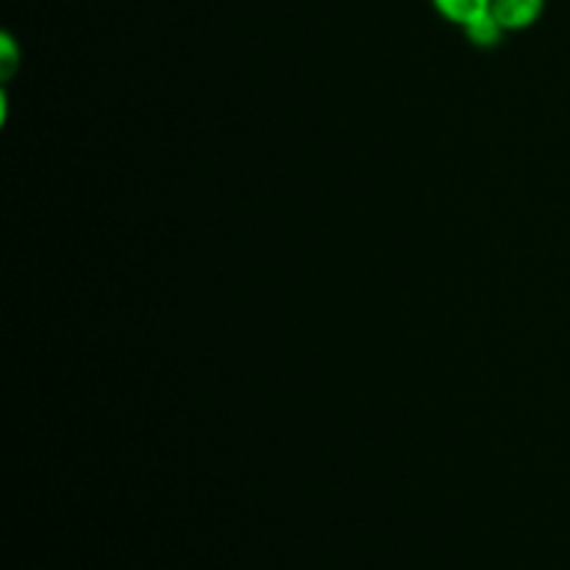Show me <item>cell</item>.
<instances>
[{
	"instance_id": "7a4b0ae2",
	"label": "cell",
	"mask_w": 570,
	"mask_h": 570,
	"mask_svg": "<svg viewBox=\"0 0 570 570\" xmlns=\"http://www.w3.org/2000/svg\"><path fill=\"white\" fill-rule=\"evenodd\" d=\"M432 3L445 20L465 28L468 22H473L476 17H482L484 11H490V3H493V0H432Z\"/></svg>"
},
{
	"instance_id": "6da1fadb",
	"label": "cell",
	"mask_w": 570,
	"mask_h": 570,
	"mask_svg": "<svg viewBox=\"0 0 570 570\" xmlns=\"http://www.w3.org/2000/svg\"><path fill=\"white\" fill-rule=\"evenodd\" d=\"M546 9V0H493L490 11L504 26V31H523L534 26Z\"/></svg>"
},
{
	"instance_id": "3957f363",
	"label": "cell",
	"mask_w": 570,
	"mask_h": 570,
	"mask_svg": "<svg viewBox=\"0 0 570 570\" xmlns=\"http://www.w3.org/2000/svg\"><path fill=\"white\" fill-rule=\"evenodd\" d=\"M462 31H465V37L471 39L476 48H495V45L501 42V37H504V26L495 20L493 11H484L482 17H476L473 22H468Z\"/></svg>"
}]
</instances>
